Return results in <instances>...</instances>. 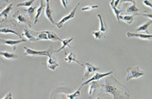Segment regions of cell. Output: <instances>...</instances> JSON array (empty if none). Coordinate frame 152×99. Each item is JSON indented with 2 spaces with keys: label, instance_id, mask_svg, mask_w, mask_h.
I'll return each instance as SVG.
<instances>
[{
  "label": "cell",
  "instance_id": "cell-20",
  "mask_svg": "<svg viewBox=\"0 0 152 99\" xmlns=\"http://www.w3.org/2000/svg\"><path fill=\"white\" fill-rule=\"evenodd\" d=\"M45 33L47 34L48 40H53V41H56V40L61 41V40L59 36H58L57 34L52 32V31H46V30H45Z\"/></svg>",
  "mask_w": 152,
  "mask_h": 99
},
{
  "label": "cell",
  "instance_id": "cell-14",
  "mask_svg": "<svg viewBox=\"0 0 152 99\" xmlns=\"http://www.w3.org/2000/svg\"><path fill=\"white\" fill-rule=\"evenodd\" d=\"M44 7H45V4H44V0H41V3H40V6H39V8L37 10V13H36V17H35V21H34V22H35V24H37L38 22V19H39V17H41V15H42V11L44 10Z\"/></svg>",
  "mask_w": 152,
  "mask_h": 99
},
{
  "label": "cell",
  "instance_id": "cell-1",
  "mask_svg": "<svg viewBox=\"0 0 152 99\" xmlns=\"http://www.w3.org/2000/svg\"><path fill=\"white\" fill-rule=\"evenodd\" d=\"M111 75L106 76L104 84L100 85L101 92L112 95L114 99L130 98L129 89L118 80L115 79V77Z\"/></svg>",
  "mask_w": 152,
  "mask_h": 99
},
{
  "label": "cell",
  "instance_id": "cell-22",
  "mask_svg": "<svg viewBox=\"0 0 152 99\" xmlns=\"http://www.w3.org/2000/svg\"><path fill=\"white\" fill-rule=\"evenodd\" d=\"M152 24V21L151 20H150V21H148L147 22H145L144 24H142L141 26H139L138 28H137V31L138 32V31H144V32H146L147 34H149L148 33V28L151 26Z\"/></svg>",
  "mask_w": 152,
  "mask_h": 99
},
{
  "label": "cell",
  "instance_id": "cell-6",
  "mask_svg": "<svg viewBox=\"0 0 152 99\" xmlns=\"http://www.w3.org/2000/svg\"><path fill=\"white\" fill-rule=\"evenodd\" d=\"M111 74H113V72H105V73H99V72H96L94 75L91 78V79H88L86 81L85 83H82V85H81V87L83 86V85H88L90 82H92V81H94V80H99V79H101L102 78H104V77H106V76H108V75H111Z\"/></svg>",
  "mask_w": 152,
  "mask_h": 99
},
{
  "label": "cell",
  "instance_id": "cell-13",
  "mask_svg": "<svg viewBox=\"0 0 152 99\" xmlns=\"http://www.w3.org/2000/svg\"><path fill=\"white\" fill-rule=\"evenodd\" d=\"M23 36H24L26 40H28L29 41H37V38L35 37L33 32L29 31L27 29H23Z\"/></svg>",
  "mask_w": 152,
  "mask_h": 99
},
{
  "label": "cell",
  "instance_id": "cell-37",
  "mask_svg": "<svg viewBox=\"0 0 152 99\" xmlns=\"http://www.w3.org/2000/svg\"><path fill=\"white\" fill-rule=\"evenodd\" d=\"M0 2H3V3H6V2H7V3H8L9 0H0Z\"/></svg>",
  "mask_w": 152,
  "mask_h": 99
},
{
  "label": "cell",
  "instance_id": "cell-2",
  "mask_svg": "<svg viewBox=\"0 0 152 99\" xmlns=\"http://www.w3.org/2000/svg\"><path fill=\"white\" fill-rule=\"evenodd\" d=\"M127 76L125 79L127 81L133 79H139L144 76V72L139 66H133V67H127Z\"/></svg>",
  "mask_w": 152,
  "mask_h": 99
},
{
  "label": "cell",
  "instance_id": "cell-15",
  "mask_svg": "<svg viewBox=\"0 0 152 99\" xmlns=\"http://www.w3.org/2000/svg\"><path fill=\"white\" fill-rule=\"evenodd\" d=\"M66 57H65V61H66L67 63H71V62H75L77 63L78 65H80V66H84V64L83 63H81V62H80L78 59H76V58L75 57V54H74V53H69V54H66Z\"/></svg>",
  "mask_w": 152,
  "mask_h": 99
},
{
  "label": "cell",
  "instance_id": "cell-4",
  "mask_svg": "<svg viewBox=\"0 0 152 99\" xmlns=\"http://www.w3.org/2000/svg\"><path fill=\"white\" fill-rule=\"evenodd\" d=\"M80 2L77 4V5H76L75 7L74 8V10H72L68 15L65 16L62 19H61L59 22H56V26L58 29H61V28H62V26H63V24H64L65 22H66L67 21H69L70 19H73V18L75 17V12H76V10H77V8L80 6Z\"/></svg>",
  "mask_w": 152,
  "mask_h": 99
},
{
  "label": "cell",
  "instance_id": "cell-33",
  "mask_svg": "<svg viewBox=\"0 0 152 99\" xmlns=\"http://www.w3.org/2000/svg\"><path fill=\"white\" fill-rule=\"evenodd\" d=\"M3 98L4 99H12L13 98H12V93L10 91L9 93H8V94H6V95H5V96H4Z\"/></svg>",
  "mask_w": 152,
  "mask_h": 99
},
{
  "label": "cell",
  "instance_id": "cell-23",
  "mask_svg": "<svg viewBox=\"0 0 152 99\" xmlns=\"http://www.w3.org/2000/svg\"><path fill=\"white\" fill-rule=\"evenodd\" d=\"M119 20H123L127 24H132L134 21V16L132 15H125V16H119Z\"/></svg>",
  "mask_w": 152,
  "mask_h": 99
},
{
  "label": "cell",
  "instance_id": "cell-38",
  "mask_svg": "<svg viewBox=\"0 0 152 99\" xmlns=\"http://www.w3.org/2000/svg\"><path fill=\"white\" fill-rule=\"evenodd\" d=\"M0 10H2V7L1 6H0Z\"/></svg>",
  "mask_w": 152,
  "mask_h": 99
},
{
  "label": "cell",
  "instance_id": "cell-16",
  "mask_svg": "<svg viewBox=\"0 0 152 99\" xmlns=\"http://www.w3.org/2000/svg\"><path fill=\"white\" fill-rule=\"evenodd\" d=\"M0 56L5 59H17L18 58V54L9 52H0Z\"/></svg>",
  "mask_w": 152,
  "mask_h": 99
},
{
  "label": "cell",
  "instance_id": "cell-35",
  "mask_svg": "<svg viewBox=\"0 0 152 99\" xmlns=\"http://www.w3.org/2000/svg\"><path fill=\"white\" fill-rule=\"evenodd\" d=\"M67 3H68V0H61V4L63 5V7L66 9L67 8Z\"/></svg>",
  "mask_w": 152,
  "mask_h": 99
},
{
  "label": "cell",
  "instance_id": "cell-36",
  "mask_svg": "<svg viewBox=\"0 0 152 99\" xmlns=\"http://www.w3.org/2000/svg\"><path fill=\"white\" fill-rule=\"evenodd\" d=\"M119 3H136V0H120Z\"/></svg>",
  "mask_w": 152,
  "mask_h": 99
},
{
  "label": "cell",
  "instance_id": "cell-12",
  "mask_svg": "<svg viewBox=\"0 0 152 99\" xmlns=\"http://www.w3.org/2000/svg\"><path fill=\"white\" fill-rule=\"evenodd\" d=\"M48 66L49 69L54 71V70L56 69L58 66H60V64L52 57V55H49L48 59Z\"/></svg>",
  "mask_w": 152,
  "mask_h": 99
},
{
  "label": "cell",
  "instance_id": "cell-31",
  "mask_svg": "<svg viewBox=\"0 0 152 99\" xmlns=\"http://www.w3.org/2000/svg\"><path fill=\"white\" fill-rule=\"evenodd\" d=\"M99 7V5H90V6H85V7H82L81 10L82 11H89V10H94V9H98Z\"/></svg>",
  "mask_w": 152,
  "mask_h": 99
},
{
  "label": "cell",
  "instance_id": "cell-8",
  "mask_svg": "<svg viewBox=\"0 0 152 99\" xmlns=\"http://www.w3.org/2000/svg\"><path fill=\"white\" fill-rule=\"evenodd\" d=\"M13 17L17 20L19 23H25L28 27H31V23H30L29 20L27 17H25L23 14H21L19 12H16L15 14H13Z\"/></svg>",
  "mask_w": 152,
  "mask_h": 99
},
{
  "label": "cell",
  "instance_id": "cell-28",
  "mask_svg": "<svg viewBox=\"0 0 152 99\" xmlns=\"http://www.w3.org/2000/svg\"><path fill=\"white\" fill-rule=\"evenodd\" d=\"M36 0H27V1H24V2H21L17 4L18 7H30L32 5V4L35 2Z\"/></svg>",
  "mask_w": 152,
  "mask_h": 99
},
{
  "label": "cell",
  "instance_id": "cell-7",
  "mask_svg": "<svg viewBox=\"0 0 152 99\" xmlns=\"http://www.w3.org/2000/svg\"><path fill=\"white\" fill-rule=\"evenodd\" d=\"M90 84V86H89V91H88V94H89V98H92L93 96L94 95L97 91V90H99L100 88V85L99 84L98 80H94V81H92L89 83Z\"/></svg>",
  "mask_w": 152,
  "mask_h": 99
},
{
  "label": "cell",
  "instance_id": "cell-3",
  "mask_svg": "<svg viewBox=\"0 0 152 99\" xmlns=\"http://www.w3.org/2000/svg\"><path fill=\"white\" fill-rule=\"evenodd\" d=\"M24 55H28V56H32V57H36V56H49L51 55V51L48 50H43V51H37V50H33L29 48L24 47Z\"/></svg>",
  "mask_w": 152,
  "mask_h": 99
},
{
  "label": "cell",
  "instance_id": "cell-10",
  "mask_svg": "<svg viewBox=\"0 0 152 99\" xmlns=\"http://www.w3.org/2000/svg\"><path fill=\"white\" fill-rule=\"evenodd\" d=\"M28 40L26 39H22L21 40H4L0 39V43L1 44H4V45H8V46H11V47H14L16 46L17 44L21 43V42H25L27 41Z\"/></svg>",
  "mask_w": 152,
  "mask_h": 99
},
{
  "label": "cell",
  "instance_id": "cell-17",
  "mask_svg": "<svg viewBox=\"0 0 152 99\" xmlns=\"http://www.w3.org/2000/svg\"><path fill=\"white\" fill-rule=\"evenodd\" d=\"M12 6H13V4H10L7 7H5L4 10H2L1 13H0V17H1V18H4V20L7 19V18H8L9 13L10 12V10H12Z\"/></svg>",
  "mask_w": 152,
  "mask_h": 99
},
{
  "label": "cell",
  "instance_id": "cell-30",
  "mask_svg": "<svg viewBox=\"0 0 152 99\" xmlns=\"http://www.w3.org/2000/svg\"><path fill=\"white\" fill-rule=\"evenodd\" d=\"M92 35L94 36L95 39H102L103 37H105L104 35V33H103V32H101V31H94L93 33H92Z\"/></svg>",
  "mask_w": 152,
  "mask_h": 99
},
{
  "label": "cell",
  "instance_id": "cell-25",
  "mask_svg": "<svg viewBox=\"0 0 152 99\" xmlns=\"http://www.w3.org/2000/svg\"><path fill=\"white\" fill-rule=\"evenodd\" d=\"M6 33H10V34H14V35H18V37H20V38H22L21 35H19L18 32H16V31H14V30H10V28H7V27H4V28H2V29H0V34H6Z\"/></svg>",
  "mask_w": 152,
  "mask_h": 99
},
{
  "label": "cell",
  "instance_id": "cell-34",
  "mask_svg": "<svg viewBox=\"0 0 152 99\" xmlns=\"http://www.w3.org/2000/svg\"><path fill=\"white\" fill-rule=\"evenodd\" d=\"M138 15H140L142 17H149L150 20H152V14H151V13H149V14H138Z\"/></svg>",
  "mask_w": 152,
  "mask_h": 99
},
{
  "label": "cell",
  "instance_id": "cell-18",
  "mask_svg": "<svg viewBox=\"0 0 152 99\" xmlns=\"http://www.w3.org/2000/svg\"><path fill=\"white\" fill-rule=\"evenodd\" d=\"M73 40H74V37H71V38H69V39H64V40H61V48H59L58 50H56V52H60V51H61V50H65L66 47H70V43H71V41H73Z\"/></svg>",
  "mask_w": 152,
  "mask_h": 99
},
{
  "label": "cell",
  "instance_id": "cell-29",
  "mask_svg": "<svg viewBox=\"0 0 152 99\" xmlns=\"http://www.w3.org/2000/svg\"><path fill=\"white\" fill-rule=\"evenodd\" d=\"M97 17H99V23H100L99 31H101V32H103V33H105V32H106V27H105V25H104V21L102 19V16H101L100 14H98Z\"/></svg>",
  "mask_w": 152,
  "mask_h": 99
},
{
  "label": "cell",
  "instance_id": "cell-19",
  "mask_svg": "<svg viewBox=\"0 0 152 99\" xmlns=\"http://www.w3.org/2000/svg\"><path fill=\"white\" fill-rule=\"evenodd\" d=\"M114 2H115V0H111V7H112V9H113V11L114 15H115L117 20H118V22H120L119 16H120V14L123 12V10H118L117 7H115V6H114Z\"/></svg>",
  "mask_w": 152,
  "mask_h": 99
},
{
  "label": "cell",
  "instance_id": "cell-32",
  "mask_svg": "<svg viewBox=\"0 0 152 99\" xmlns=\"http://www.w3.org/2000/svg\"><path fill=\"white\" fill-rule=\"evenodd\" d=\"M142 3H143V4H145L149 8L152 9V4L151 2V0H142Z\"/></svg>",
  "mask_w": 152,
  "mask_h": 99
},
{
  "label": "cell",
  "instance_id": "cell-11",
  "mask_svg": "<svg viewBox=\"0 0 152 99\" xmlns=\"http://www.w3.org/2000/svg\"><path fill=\"white\" fill-rule=\"evenodd\" d=\"M46 2H47V4L45 5V16L52 24L56 25V22L54 21L53 17H52V10L49 5V0H46Z\"/></svg>",
  "mask_w": 152,
  "mask_h": 99
},
{
  "label": "cell",
  "instance_id": "cell-26",
  "mask_svg": "<svg viewBox=\"0 0 152 99\" xmlns=\"http://www.w3.org/2000/svg\"><path fill=\"white\" fill-rule=\"evenodd\" d=\"M34 35H37V36L38 40H47L48 36L47 34L45 33V31H42V32H35L33 33Z\"/></svg>",
  "mask_w": 152,
  "mask_h": 99
},
{
  "label": "cell",
  "instance_id": "cell-9",
  "mask_svg": "<svg viewBox=\"0 0 152 99\" xmlns=\"http://www.w3.org/2000/svg\"><path fill=\"white\" fill-rule=\"evenodd\" d=\"M126 36L127 37H137V38H140L142 40H151L152 38V35L151 34H135V33H132V32H127L126 33Z\"/></svg>",
  "mask_w": 152,
  "mask_h": 99
},
{
  "label": "cell",
  "instance_id": "cell-24",
  "mask_svg": "<svg viewBox=\"0 0 152 99\" xmlns=\"http://www.w3.org/2000/svg\"><path fill=\"white\" fill-rule=\"evenodd\" d=\"M80 89H81V86H80V88H79V89L77 90L75 92H74V93L65 94V98L69 99H74L76 98H79V97L80 96Z\"/></svg>",
  "mask_w": 152,
  "mask_h": 99
},
{
  "label": "cell",
  "instance_id": "cell-27",
  "mask_svg": "<svg viewBox=\"0 0 152 99\" xmlns=\"http://www.w3.org/2000/svg\"><path fill=\"white\" fill-rule=\"evenodd\" d=\"M36 7H33V6H30V7H28L27 10H25V11L27 12V14L28 15V17H29V19L31 20H34V17H35V12H36Z\"/></svg>",
  "mask_w": 152,
  "mask_h": 99
},
{
  "label": "cell",
  "instance_id": "cell-21",
  "mask_svg": "<svg viewBox=\"0 0 152 99\" xmlns=\"http://www.w3.org/2000/svg\"><path fill=\"white\" fill-rule=\"evenodd\" d=\"M138 12H139V10H138V8L136 6V3H133L132 5L129 6V7L126 9V13H127V14L138 15Z\"/></svg>",
  "mask_w": 152,
  "mask_h": 99
},
{
  "label": "cell",
  "instance_id": "cell-5",
  "mask_svg": "<svg viewBox=\"0 0 152 99\" xmlns=\"http://www.w3.org/2000/svg\"><path fill=\"white\" fill-rule=\"evenodd\" d=\"M85 65L86 71L85 73H84V79H88L89 76H90L93 72H98V71L102 69V68H100V67H98V66H94L93 64H91V63H89V62H86Z\"/></svg>",
  "mask_w": 152,
  "mask_h": 99
}]
</instances>
